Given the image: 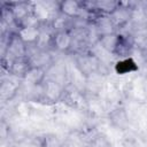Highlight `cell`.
<instances>
[{"mask_svg": "<svg viewBox=\"0 0 147 147\" xmlns=\"http://www.w3.org/2000/svg\"><path fill=\"white\" fill-rule=\"evenodd\" d=\"M108 118H109L110 124L118 130H126L130 126L129 115L125 108L123 107H116L113 110H110L108 114Z\"/></svg>", "mask_w": 147, "mask_h": 147, "instance_id": "obj_10", "label": "cell"}, {"mask_svg": "<svg viewBox=\"0 0 147 147\" xmlns=\"http://www.w3.org/2000/svg\"><path fill=\"white\" fill-rule=\"evenodd\" d=\"M41 24L23 25L17 29V34L28 46H36L40 37Z\"/></svg>", "mask_w": 147, "mask_h": 147, "instance_id": "obj_8", "label": "cell"}, {"mask_svg": "<svg viewBox=\"0 0 147 147\" xmlns=\"http://www.w3.org/2000/svg\"><path fill=\"white\" fill-rule=\"evenodd\" d=\"M139 52H140V56L142 57V60L145 62H147V37L140 42V45H139Z\"/></svg>", "mask_w": 147, "mask_h": 147, "instance_id": "obj_20", "label": "cell"}, {"mask_svg": "<svg viewBox=\"0 0 147 147\" xmlns=\"http://www.w3.org/2000/svg\"><path fill=\"white\" fill-rule=\"evenodd\" d=\"M133 10H134V8L131 6V2L119 1L118 7L109 15L117 32H119L121 29L125 28L129 24V22L131 21L132 16H133Z\"/></svg>", "mask_w": 147, "mask_h": 147, "instance_id": "obj_4", "label": "cell"}, {"mask_svg": "<svg viewBox=\"0 0 147 147\" xmlns=\"http://www.w3.org/2000/svg\"><path fill=\"white\" fill-rule=\"evenodd\" d=\"M32 67V63L30 61V59L28 56H24V57H17L15 59L9 69H8V74L11 76V77H15V78H18V79H23V77L26 75V72L29 71V69Z\"/></svg>", "mask_w": 147, "mask_h": 147, "instance_id": "obj_11", "label": "cell"}, {"mask_svg": "<svg viewBox=\"0 0 147 147\" xmlns=\"http://www.w3.org/2000/svg\"><path fill=\"white\" fill-rule=\"evenodd\" d=\"M72 45H74V37L71 34V31L70 29H65V30L54 31L49 47L60 53H68L71 52Z\"/></svg>", "mask_w": 147, "mask_h": 147, "instance_id": "obj_5", "label": "cell"}, {"mask_svg": "<svg viewBox=\"0 0 147 147\" xmlns=\"http://www.w3.org/2000/svg\"><path fill=\"white\" fill-rule=\"evenodd\" d=\"M138 70H139V65L132 56L124 57V59H118L114 64V71L118 76L133 74V72H137Z\"/></svg>", "mask_w": 147, "mask_h": 147, "instance_id": "obj_13", "label": "cell"}, {"mask_svg": "<svg viewBox=\"0 0 147 147\" xmlns=\"http://www.w3.org/2000/svg\"><path fill=\"white\" fill-rule=\"evenodd\" d=\"M117 40H118V32L99 36V38H98V42L101 46V48H103L106 52H108L111 55H114Z\"/></svg>", "mask_w": 147, "mask_h": 147, "instance_id": "obj_17", "label": "cell"}, {"mask_svg": "<svg viewBox=\"0 0 147 147\" xmlns=\"http://www.w3.org/2000/svg\"><path fill=\"white\" fill-rule=\"evenodd\" d=\"M133 47H134V44H133L132 37L123 32H118V40L115 47L114 56H117L118 59L129 57L132 54Z\"/></svg>", "mask_w": 147, "mask_h": 147, "instance_id": "obj_9", "label": "cell"}, {"mask_svg": "<svg viewBox=\"0 0 147 147\" xmlns=\"http://www.w3.org/2000/svg\"><path fill=\"white\" fill-rule=\"evenodd\" d=\"M47 78V70L40 67L32 65L26 75L23 77L22 82L28 84L29 86H39L42 84V82Z\"/></svg>", "mask_w": 147, "mask_h": 147, "instance_id": "obj_14", "label": "cell"}, {"mask_svg": "<svg viewBox=\"0 0 147 147\" xmlns=\"http://www.w3.org/2000/svg\"><path fill=\"white\" fill-rule=\"evenodd\" d=\"M8 3L16 20L17 29H18V25H21L28 17L33 15V2L17 1V2H8Z\"/></svg>", "mask_w": 147, "mask_h": 147, "instance_id": "obj_7", "label": "cell"}, {"mask_svg": "<svg viewBox=\"0 0 147 147\" xmlns=\"http://www.w3.org/2000/svg\"><path fill=\"white\" fill-rule=\"evenodd\" d=\"M141 10H142V14L145 15V17L147 18V1H145L142 3V7H141Z\"/></svg>", "mask_w": 147, "mask_h": 147, "instance_id": "obj_21", "label": "cell"}, {"mask_svg": "<svg viewBox=\"0 0 147 147\" xmlns=\"http://www.w3.org/2000/svg\"><path fill=\"white\" fill-rule=\"evenodd\" d=\"M101 65L102 63L100 59L90 51L75 54V67L78 72L85 78H91L93 75L98 74Z\"/></svg>", "mask_w": 147, "mask_h": 147, "instance_id": "obj_1", "label": "cell"}, {"mask_svg": "<svg viewBox=\"0 0 147 147\" xmlns=\"http://www.w3.org/2000/svg\"><path fill=\"white\" fill-rule=\"evenodd\" d=\"M88 140L80 131L71 132L63 139V147H87Z\"/></svg>", "mask_w": 147, "mask_h": 147, "instance_id": "obj_16", "label": "cell"}, {"mask_svg": "<svg viewBox=\"0 0 147 147\" xmlns=\"http://www.w3.org/2000/svg\"><path fill=\"white\" fill-rule=\"evenodd\" d=\"M64 90L65 86L61 83L51 78H46L40 85V102H45L48 105L60 102L64 94Z\"/></svg>", "mask_w": 147, "mask_h": 147, "instance_id": "obj_2", "label": "cell"}, {"mask_svg": "<svg viewBox=\"0 0 147 147\" xmlns=\"http://www.w3.org/2000/svg\"><path fill=\"white\" fill-rule=\"evenodd\" d=\"M20 80H22V79H18L15 77H14V79L8 78V79L2 80L1 86H0V98L3 102L10 101L17 94V92L20 91V87H21Z\"/></svg>", "mask_w": 147, "mask_h": 147, "instance_id": "obj_12", "label": "cell"}, {"mask_svg": "<svg viewBox=\"0 0 147 147\" xmlns=\"http://www.w3.org/2000/svg\"><path fill=\"white\" fill-rule=\"evenodd\" d=\"M59 13L69 20L84 18V7L82 1L77 0H62L59 1Z\"/></svg>", "mask_w": 147, "mask_h": 147, "instance_id": "obj_6", "label": "cell"}, {"mask_svg": "<svg viewBox=\"0 0 147 147\" xmlns=\"http://www.w3.org/2000/svg\"><path fill=\"white\" fill-rule=\"evenodd\" d=\"M39 147H63V140L55 133H44L38 139Z\"/></svg>", "mask_w": 147, "mask_h": 147, "instance_id": "obj_18", "label": "cell"}, {"mask_svg": "<svg viewBox=\"0 0 147 147\" xmlns=\"http://www.w3.org/2000/svg\"><path fill=\"white\" fill-rule=\"evenodd\" d=\"M61 101L74 110H87L88 109V101L84 92L72 85L65 86L64 94Z\"/></svg>", "mask_w": 147, "mask_h": 147, "instance_id": "obj_3", "label": "cell"}, {"mask_svg": "<svg viewBox=\"0 0 147 147\" xmlns=\"http://www.w3.org/2000/svg\"><path fill=\"white\" fill-rule=\"evenodd\" d=\"M90 147H111V144L107 139L106 136L101 133H96L88 142Z\"/></svg>", "mask_w": 147, "mask_h": 147, "instance_id": "obj_19", "label": "cell"}, {"mask_svg": "<svg viewBox=\"0 0 147 147\" xmlns=\"http://www.w3.org/2000/svg\"><path fill=\"white\" fill-rule=\"evenodd\" d=\"M67 68L63 63L61 62H53L51 64V67L47 69V78H51L53 80H56L59 83H61L62 85H65L67 82Z\"/></svg>", "mask_w": 147, "mask_h": 147, "instance_id": "obj_15", "label": "cell"}]
</instances>
